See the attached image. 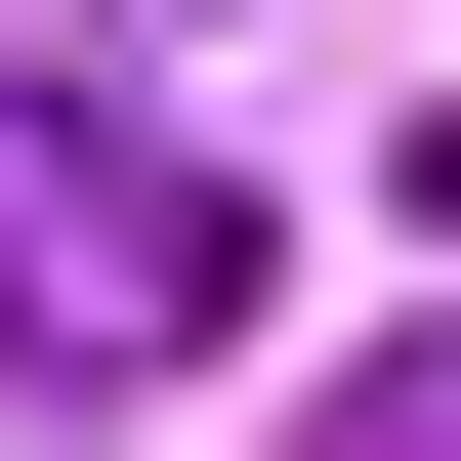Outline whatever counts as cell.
<instances>
[{
  "label": "cell",
  "instance_id": "cell-2",
  "mask_svg": "<svg viewBox=\"0 0 461 461\" xmlns=\"http://www.w3.org/2000/svg\"><path fill=\"white\" fill-rule=\"evenodd\" d=\"M294 461H461V377H336V420H294Z\"/></svg>",
  "mask_w": 461,
  "mask_h": 461
},
{
  "label": "cell",
  "instance_id": "cell-1",
  "mask_svg": "<svg viewBox=\"0 0 461 461\" xmlns=\"http://www.w3.org/2000/svg\"><path fill=\"white\" fill-rule=\"evenodd\" d=\"M168 336H252V210L168 126H85V42L0 0V377H168Z\"/></svg>",
  "mask_w": 461,
  "mask_h": 461
}]
</instances>
